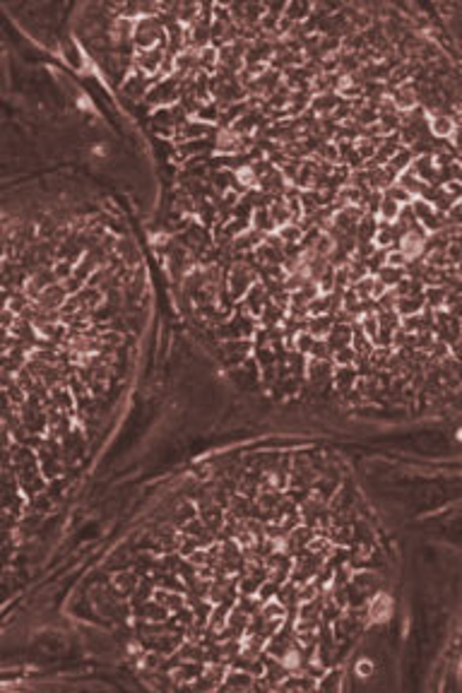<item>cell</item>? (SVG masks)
<instances>
[{"instance_id": "obj_1", "label": "cell", "mask_w": 462, "mask_h": 693, "mask_svg": "<svg viewBox=\"0 0 462 693\" xmlns=\"http://www.w3.org/2000/svg\"><path fill=\"white\" fill-rule=\"evenodd\" d=\"M104 63L171 143L181 289L224 364L280 400L381 404L438 340L427 289L400 275L404 241L433 236L419 200L453 212L462 183L427 145L436 109L378 19L125 8Z\"/></svg>"}, {"instance_id": "obj_3", "label": "cell", "mask_w": 462, "mask_h": 693, "mask_svg": "<svg viewBox=\"0 0 462 693\" xmlns=\"http://www.w3.org/2000/svg\"><path fill=\"white\" fill-rule=\"evenodd\" d=\"M113 229L51 222L8 260V484L27 503L85 462L128 366L135 265Z\"/></svg>"}, {"instance_id": "obj_2", "label": "cell", "mask_w": 462, "mask_h": 693, "mask_svg": "<svg viewBox=\"0 0 462 693\" xmlns=\"http://www.w3.org/2000/svg\"><path fill=\"white\" fill-rule=\"evenodd\" d=\"M376 554L333 462L260 453L176 493L113 580L138 650L176 686L318 689L374 621Z\"/></svg>"}]
</instances>
